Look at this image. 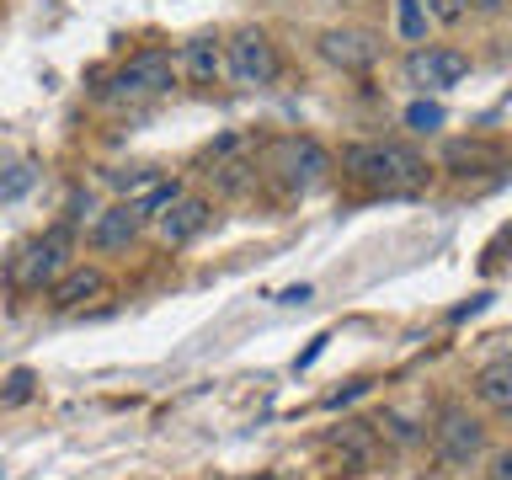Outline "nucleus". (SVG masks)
<instances>
[{
  "instance_id": "6ab92c4d",
  "label": "nucleus",
  "mask_w": 512,
  "mask_h": 480,
  "mask_svg": "<svg viewBox=\"0 0 512 480\" xmlns=\"http://www.w3.org/2000/svg\"><path fill=\"white\" fill-rule=\"evenodd\" d=\"M176 192H182V187H176V182H160V187L150 192V198H139L134 208H139V214H144V219H150V214H160V208H166V203L176 198Z\"/></svg>"
},
{
  "instance_id": "20e7f679",
  "label": "nucleus",
  "mask_w": 512,
  "mask_h": 480,
  "mask_svg": "<svg viewBox=\"0 0 512 480\" xmlns=\"http://www.w3.org/2000/svg\"><path fill=\"white\" fill-rule=\"evenodd\" d=\"M70 251H75L70 230H48V235H38V240H27L22 256H16V288H27V294L48 288L64 267H70Z\"/></svg>"
},
{
  "instance_id": "f8f14e48",
  "label": "nucleus",
  "mask_w": 512,
  "mask_h": 480,
  "mask_svg": "<svg viewBox=\"0 0 512 480\" xmlns=\"http://www.w3.org/2000/svg\"><path fill=\"white\" fill-rule=\"evenodd\" d=\"M182 75L192 80V86H214V80L224 75V43L219 38H192L182 48Z\"/></svg>"
},
{
  "instance_id": "423d86ee",
  "label": "nucleus",
  "mask_w": 512,
  "mask_h": 480,
  "mask_svg": "<svg viewBox=\"0 0 512 480\" xmlns=\"http://www.w3.org/2000/svg\"><path fill=\"white\" fill-rule=\"evenodd\" d=\"M176 80V59L166 48H139L118 70V96H166Z\"/></svg>"
},
{
  "instance_id": "39448f33",
  "label": "nucleus",
  "mask_w": 512,
  "mask_h": 480,
  "mask_svg": "<svg viewBox=\"0 0 512 480\" xmlns=\"http://www.w3.org/2000/svg\"><path fill=\"white\" fill-rule=\"evenodd\" d=\"M267 171H278L294 192H310L320 176L331 171V155L320 150L315 139H278V144L267 150Z\"/></svg>"
},
{
  "instance_id": "f257e3e1",
  "label": "nucleus",
  "mask_w": 512,
  "mask_h": 480,
  "mask_svg": "<svg viewBox=\"0 0 512 480\" xmlns=\"http://www.w3.org/2000/svg\"><path fill=\"white\" fill-rule=\"evenodd\" d=\"M342 171L368 192H384V198H411V192L427 187V160L411 150V144L395 139H363L342 150Z\"/></svg>"
},
{
  "instance_id": "aec40b11",
  "label": "nucleus",
  "mask_w": 512,
  "mask_h": 480,
  "mask_svg": "<svg viewBox=\"0 0 512 480\" xmlns=\"http://www.w3.org/2000/svg\"><path fill=\"white\" fill-rule=\"evenodd\" d=\"M374 427H379V432H390L395 443H416V438H422V432H416V427L406 422V416H395V411L384 416V422H374Z\"/></svg>"
},
{
  "instance_id": "ddd939ff",
  "label": "nucleus",
  "mask_w": 512,
  "mask_h": 480,
  "mask_svg": "<svg viewBox=\"0 0 512 480\" xmlns=\"http://www.w3.org/2000/svg\"><path fill=\"white\" fill-rule=\"evenodd\" d=\"M475 400H480L486 411H496V416L512 411V363H507V358H496V363H486V368L475 374Z\"/></svg>"
},
{
  "instance_id": "a211bd4d",
  "label": "nucleus",
  "mask_w": 512,
  "mask_h": 480,
  "mask_svg": "<svg viewBox=\"0 0 512 480\" xmlns=\"http://www.w3.org/2000/svg\"><path fill=\"white\" fill-rule=\"evenodd\" d=\"M32 182H38V166H27V160H22V166H16V171L6 176V182H0V198H22V192H27Z\"/></svg>"
},
{
  "instance_id": "dca6fc26",
  "label": "nucleus",
  "mask_w": 512,
  "mask_h": 480,
  "mask_svg": "<svg viewBox=\"0 0 512 480\" xmlns=\"http://www.w3.org/2000/svg\"><path fill=\"white\" fill-rule=\"evenodd\" d=\"M406 128H416V134L443 128V107H438V102H411V107H406Z\"/></svg>"
},
{
  "instance_id": "9b49d317",
  "label": "nucleus",
  "mask_w": 512,
  "mask_h": 480,
  "mask_svg": "<svg viewBox=\"0 0 512 480\" xmlns=\"http://www.w3.org/2000/svg\"><path fill=\"white\" fill-rule=\"evenodd\" d=\"M48 288H54V310H80V304L107 294V272L102 267H64Z\"/></svg>"
},
{
  "instance_id": "5701e85b",
  "label": "nucleus",
  "mask_w": 512,
  "mask_h": 480,
  "mask_svg": "<svg viewBox=\"0 0 512 480\" xmlns=\"http://www.w3.org/2000/svg\"><path fill=\"white\" fill-rule=\"evenodd\" d=\"M150 176L155 171H144V166L139 171H112V187H139V182H150Z\"/></svg>"
},
{
  "instance_id": "f03ea898",
  "label": "nucleus",
  "mask_w": 512,
  "mask_h": 480,
  "mask_svg": "<svg viewBox=\"0 0 512 480\" xmlns=\"http://www.w3.org/2000/svg\"><path fill=\"white\" fill-rule=\"evenodd\" d=\"M224 75H230V86H240V91L272 86V80H278V48H272L267 32H256V27L235 32V38L224 43Z\"/></svg>"
},
{
  "instance_id": "2eb2a0df",
  "label": "nucleus",
  "mask_w": 512,
  "mask_h": 480,
  "mask_svg": "<svg viewBox=\"0 0 512 480\" xmlns=\"http://www.w3.org/2000/svg\"><path fill=\"white\" fill-rule=\"evenodd\" d=\"M368 438H374V422H347V427H336L331 443L347 454V464H368V459H374V443H368Z\"/></svg>"
},
{
  "instance_id": "6e6552de",
  "label": "nucleus",
  "mask_w": 512,
  "mask_h": 480,
  "mask_svg": "<svg viewBox=\"0 0 512 480\" xmlns=\"http://www.w3.org/2000/svg\"><path fill=\"white\" fill-rule=\"evenodd\" d=\"M470 75V59L459 54V48H416L406 59V80L422 91H443V86H459V80Z\"/></svg>"
},
{
  "instance_id": "b1692460",
  "label": "nucleus",
  "mask_w": 512,
  "mask_h": 480,
  "mask_svg": "<svg viewBox=\"0 0 512 480\" xmlns=\"http://www.w3.org/2000/svg\"><path fill=\"white\" fill-rule=\"evenodd\" d=\"M470 6H475V11H486V16H491V11H502V0H470Z\"/></svg>"
},
{
  "instance_id": "7ed1b4c3",
  "label": "nucleus",
  "mask_w": 512,
  "mask_h": 480,
  "mask_svg": "<svg viewBox=\"0 0 512 480\" xmlns=\"http://www.w3.org/2000/svg\"><path fill=\"white\" fill-rule=\"evenodd\" d=\"M432 448L448 470H470V464L486 454V427L480 416H470L464 406H443L438 422H432Z\"/></svg>"
},
{
  "instance_id": "412c9836",
  "label": "nucleus",
  "mask_w": 512,
  "mask_h": 480,
  "mask_svg": "<svg viewBox=\"0 0 512 480\" xmlns=\"http://www.w3.org/2000/svg\"><path fill=\"white\" fill-rule=\"evenodd\" d=\"M427 11L438 16V22H459V16L470 11V0H427Z\"/></svg>"
},
{
  "instance_id": "4be33fe9",
  "label": "nucleus",
  "mask_w": 512,
  "mask_h": 480,
  "mask_svg": "<svg viewBox=\"0 0 512 480\" xmlns=\"http://www.w3.org/2000/svg\"><path fill=\"white\" fill-rule=\"evenodd\" d=\"M32 395V374L27 368H16V374L6 379V406H16V400H27Z\"/></svg>"
},
{
  "instance_id": "0eeeda50",
  "label": "nucleus",
  "mask_w": 512,
  "mask_h": 480,
  "mask_svg": "<svg viewBox=\"0 0 512 480\" xmlns=\"http://www.w3.org/2000/svg\"><path fill=\"white\" fill-rule=\"evenodd\" d=\"M208 219H214V203L198 198V192H176V198L155 214V230L166 246H187V240H198L208 230Z\"/></svg>"
},
{
  "instance_id": "4468645a",
  "label": "nucleus",
  "mask_w": 512,
  "mask_h": 480,
  "mask_svg": "<svg viewBox=\"0 0 512 480\" xmlns=\"http://www.w3.org/2000/svg\"><path fill=\"white\" fill-rule=\"evenodd\" d=\"M443 160H448L454 171H475V166L496 171V166H502V150H491V144H470V139H454V144L443 150Z\"/></svg>"
},
{
  "instance_id": "f3484780",
  "label": "nucleus",
  "mask_w": 512,
  "mask_h": 480,
  "mask_svg": "<svg viewBox=\"0 0 512 480\" xmlns=\"http://www.w3.org/2000/svg\"><path fill=\"white\" fill-rule=\"evenodd\" d=\"M395 16H400V38H411V43H416V38L427 32V11H422V0H400V11H395Z\"/></svg>"
},
{
  "instance_id": "9d476101",
  "label": "nucleus",
  "mask_w": 512,
  "mask_h": 480,
  "mask_svg": "<svg viewBox=\"0 0 512 480\" xmlns=\"http://www.w3.org/2000/svg\"><path fill=\"white\" fill-rule=\"evenodd\" d=\"M139 230H144L139 208L134 203H112L107 214H96V224H91V246L96 251H123V246L139 240Z\"/></svg>"
},
{
  "instance_id": "1a4fd4ad",
  "label": "nucleus",
  "mask_w": 512,
  "mask_h": 480,
  "mask_svg": "<svg viewBox=\"0 0 512 480\" xmlns=\"http://www.w3.org/2000/svg\"><path fill=\"white\" fill-rule=\"evenodd\" d=\"M320 54H326L336 70H347V75H358L368 70V64L379 59V43L368 38V32H352V27H331L326 38H320Z\"/></svg>"
}]
</instances>
